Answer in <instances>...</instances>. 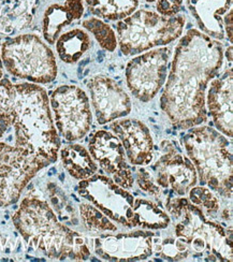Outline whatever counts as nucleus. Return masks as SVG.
<instances>
[{
	"instance_id": "obj_1",
	"label": "nucleus",
	"mask_w": 233,
	"mask_h": 262,
	"mask_svg": "<svg viewBox=\"0 0 233 262\" xmlns=\"http://www.w3.org/2000/svg\"><path fill=\"white\" fill-rule=\"evenodd\" d=\"M223 62L224 48L218 40L197 29L188 30L182 37L160 99L161 110L174 127L190 129L206 122L207 84Z\"/></svg>"
},
{
	"instance_id": "obj_2",
	"label": "nucleus",
	"mask_w": 233,
	"mask_h": 262,
	"mask_svg": "<svg viewBox=\"0 0 233 262\" xmlns=\"http://www.w3.org/2000/svg\"><path fill=\"white\" fill-rule=\"evenodd\" d=\"M11 133L14 138L11 145L26 150L47 167L57 160L60 140L43 87L0 80V140Z\"/></svg>"
},
{
	"instance_id": "obj_3",
	"label": "nucleus",
	"mask_w": 233,
	"mask_h": 262,
	"mask_svg": "<svg viewBox=\"0 0 233 262\" xmlns=\"http://www.w3.org/2000/svg\"><path fill=\"white\" fill-rule=\"evenodd\" d=\"M12 222L28 246L48 258L82 261L91 257L84 236L61 224L51 205L38 196L22 200Z\"/></svg>"
},
{
	"instance_id": "obj_4",
	"label": "nucleus",
	"mask_w": 233,
	"mask_h": 262,
	"mask_svg": "<svg viewBox=\"0 0 233 262\" xmlns=\"http://www.w3.org/2000/svg\"><path fill=\"white\" fill-rule=\"evenodd\" d=\"M186 154L202 186L232 198V151L228 139L208 126L194 127L184 136Z\"/></svg>"
},
{
	"instance_id": "obj_5",
	"label": "nucleus",
	"mask_w": 233,
	"mask_h": 262,
	"mask_svg": "<svg viewBox=\"0 0 233 262\" xmlns=\"http://www.w3.org/2000/svg\"><path fill=\"white\" fill-rule=\"evenodd\" d=\"M175 236L197 253L209 252L220 261H232V229L226 231L187 198H168L165 203Z\"/></svg>"
},
{
	"instance_id": "obj_6",
	"label": "nucleus",
	"mask_w": 233,
	"mask_h": 262,
	"mask_svg": "<svg viewBox=\"0 0 233 262\" xmlns=\"http://www.w3.org/2000/svg\"><path fill=\"white\" fill-rule=\"evenodd\" d=\"M185 23L183 15L163 16L154 11L138 10L117 21V43L124 55H138L179 39Z\"/></svg>"
},
{
	"instance_id": "obj_7",
	"label": "nucleus",
	"mask_w": 233,
	"mask_h": 262,
	"mask_svg": "<svg viewBox=\"0 0 233 262\" xmlns=\"http://www.w3.org/2000/svg\"><path fill=\"white\" fill-rule=\"evenodd\" d=\"M3 64L15 78L33 84H49L57 78L53 51L35 34H22L3 43Z\"/></svg>"
},
{
	"instance_id": "obj_8",
	"label": "nucleus",
	"mask_w": 233,
	"mask_h": 262,
	"mask_svg": "<svg viewBox=\"0 0 233 262\" xmlns=\"http://www.w3.org/2000/svg\"><path fill=\"white\" fill-rule=\"evenodd\" d=\"M49 99L58 135L69 142L83 139L93 123L91 103L86 93L76 85H60L52 92Z\"/></svg>"
},
{
	"instance_id": "obj_9",
	"label": "nucleus",
	"mask_w": 233,
	"mask_h": 262,
	"mask_svg": "<svg viewBox=\"0 0 233 262\" xmlns=\"http://www.w3.org/2000/svg\"><path fill=\"white\" fill-rule=\"evenodd\" d=\"M46 167L26 150L0 142V207L16 203L28 183Z\"/></svg>"
},
{
	"instance_id": "obj_10",
	"label": "nucleus",
	"mask_w": 233,
	"mask_h": 262,
	"mask_svg": "<svg viewBox=\"0 0 233 262\" xmlns=\"http://www.w3.org/2000/svg\"><path fill=\"white\" fill-rule=\"evenodd\" d=\"M77 192L112 222L132 229L135 196L110 177L96 173L80 182Z\"/></svg>"
},
{
	"instance_id": "obj_11",
	"label": "nucleus",
	"mask_w": 233,
	"mask_h": 262,
	"mask_svg": "<svg viewBox=\"0 0 233 262\" xmlns=\"http://www.w3.org/2000/svg\"><path fill=\"white\" fill-rule=\"evenodd\" d=\"M170 56V49L156 48L133 57L127 63V87L139 101L149 102L157 96L166 81Z\"/></svg>"
},
{
	"instance_id": "obj_12",
	"label": "nucleus",
	"mask_w": 233,
	"mask_h": 262,
	"mask_svg": "<svg viewBox=\"0 0 233 262\" xmlns=\"http://www.w3.org/2000/svg\"><path fill=\"white\" fill-rule=\"evenodd\" d=\"M157 235L144 229L102 235L92 239V247L96 256L105 261H141L154 254V241Z\"/></svg>"
},
{
	"instance_id": "obj_13",
	"label": "nucleus",
	"mask_w": 233,
	"mask_h": 262,
	"mask_svg": "<svg viewBox=\"0 0 233 262\" xmlns=\"http://www.w3.org/2000/svg\"><path fill=\"white\" fill-rule=\"evenodd\" d=\"M160 149V157L152 166L155 181L161 188L171 189L179 196H185L198 182L193 162L177 151L169 140L161 142Z\"/></svg>"
},
{
	"instance_id": "obj_14",
	"label": "nucleus",
	"mask_w": 233,
	"mask_h": 262,
	"mask_svg": "<svg viewBox=\"0 0 233 262\" xmlns=\"http://www.w3.org/2000/svg\"><path fill=\"white\" fill-rule=\"evenodd\" d=\"M88 151L108 177L125 189L135 183L132 169L127 161L126 152L119 139L111 131L98 130L92 137Z\"/></svg>"
},
{
	"instance_id": "obj_15",
	"label": "nucleus",
	"mask_w": 233,
	"mask_h": 262,
	"mask_svg": "<svg viewBox=\"0 0 233 262\" xmlns=\"http://www.w3.org/2000/svg\"><path fill=\"white\" fill-rule=\"evenodd\" d=\"M87 87L98 124L105 125L130 114V97L114 80L95 75L88 81Z\"/></svg>"
},
{
	"instance_id": "obj_16",
	"label": "nucleus",
	"mask_w": 233,
	"mask_h": 262,
	"mask_svg": "<svg viewBox=\"0 0 233 262\" xmlns=\"http://www.w3.org/2000/svg\"><path fill=\"white\" fill-rule=\"evenodd\" d=\"M123 144L126 157L132 166H149L154 159V142L150 129L135 118H123L110 126Z\"/></svg>"
},
{
	"instance_id": "obj_17",
	"label": "nucleus",
	"mask_w": 233,
	"mask_h": 262,
	"mask_svg": "<svg viewBox=\"0 0 233 262\" xmlns=\"http://www.w3.org/2000/svg\"><path fill=\"white\" fill-rule=\"evenodd\" d=\"M233 74L232 67L228 68L220 78L210 81L205 105L213 117L214 124L219 133L225 137L232 138L233 121Z\"/></svg>"
},
{
	"instance_id": "obj_18",
	"label": "nucleus",
	"mask_w": 233,
	"mask_h": 262,
	"mask_svg": "<svg viewBox=\"0 0 233 262\" xmlns=\"http://www.w3.org/2000/svg\"><path fill=\"white\" fill-rule=\"evenodd\" d=\"M187 8L203 34L218 41L225 38L224 15L232 0H187Z\"/></svg>"
},
{
	"instance_id": "obj_19",
	"label": "nucleus",
	"mask_w": 233,
	"mask_h": 262,
	"mask_svg": "<svg viewBox=\"0 0 233 262\" xmlns=\"http://www.w3.org/2000/svg\"><path fill=\"white\" fill-rule=\"evenodd\" d=\"M84 9L83 0H65L63 3L49 6L41 19L44 41L49 45H54L65 27L83 16Z\"/></svg>"
},
{
	"instance_id": "obj_20",
	"label": "nucleus",
	"mask_w": 233,
	"mask_h": 262,
	"mask_svg": "<svg viewBox=\"0 0 233 262\" xmlns=\"http://www.w3.org/2000/svg\"><path fill=\"white\" fill-rule=\"evenodd\" d=\"M38 0H0V32L11 34L27 28L36 13Z\"/></svg>"
},
{
	"instance_id": "obj_21",
	"label": "nucleus",
	"mask_w": 233,
	"mask_h": 262,
	"mask_svg": "<svg viewBox=\"0 0 233 262\" xmlns=\"http://www.w3.org/2000/svg\"><path fill=\"white\" fill-rule=\"evenodd\" d=\"M58 155L63 168L75 180L83 181L97 173V163L81 144L67 145L59 149Z\"/></svg>"
},
{
	"instance_id": "obj_22",
	"label": "nucleus",
	"mask_w": 233,
	"mask_h": 262,
	"mask_svg": "<svg viewBox=\"0 0 233 262\" xmlns=\"http://www.w3.org/2000/svg\"><path fill=\"white\" fill-rule=\"evenodd\" d=\"M59 59L68 64L79 61L92 47V38L83 28H73L59 35L54 43Z\"/></svg>"
},
{
	"instance_id": "obj_23",
	"label": "nucleus",
	"mask_w": 233,
	"mask_h": 262,
	"mask_svg": "<svg viewBox=\"0 0 233 262\" xmlns=\"http://www.w3.org/2000/svg\"><path fill=\"white\" fill-rule=\"evenodd\" d=\"M171 218L165 211L152 201L135 198L131 227L144 230H161L168 228Z\"/></svg>"
},
{
	"instance_id": "obj_24",
	"label": "nucleus",
	"mask_w": 233,
	"mask_h": 262,
	"mask_svg": "<svg viewBox=\"0 0 233 262\" xmlns=\"http://www.w3.org/2000/svg\"><path fill=\"white\" fill-rule=\"evenodd\" d=\"M90 12L99 18L121 20L139 7V0H85Z\"/></svg>"
},
{
	"instance_id": "obj_25",
	"label": "nucleus",
	"mask_w": 233,
	"mask_h": 262,
	"mask_svg": "<svg viewBox=\"0 0 233 262\" xmlns=\"http://www.w3.org/2000/svg\"><path fill=\"white\" fill-rule=\"evenodd\" d=\"M154 252L164 260L180 261L189 257L192 248L185 241L179 237L160 238V235L155 237Z\"/></svg>"
},
{
	"instance_id": "obj_26",
	"label": "nucleus",
	"mask_w": 233,
	"mask_h": 262,
	"mask_svg": "<svg viewBox=\"0 0 233 262\" xmlns=\"http://www.w3.org/2000/svg\"><path fill=\"white\" fill-rule=\"evenodd\" d=\"M80 216L87 230L93 232H115L117 227L92 203L80 204Z\"/></svg>"
},
{
	"instance_id": "obj_27",
	"label": "nucleus",
	"mask_w": 233,
	"mask_h": 262,
	"mask_svg": "<svg viewBox=\"0 0 233 262\" xmlns=\"http://www.w3.org/2000/svg\"><path fill=\"white\" fill-rule=\"evenodd\" d=\"M82 26L85 30L91 32L104 51L114 52L116 50L118 43L115 31L102 19L98 17L87 18L83 20Z\"/></svg>"
},
{
	"instance_id": "obj_28",
	"label": "nucleus",
	"mask_w": 233,
	"mask_h": 262,
	"mask_svg": "<svg viewBox=\"0 0 233 262\" xmlns=\"http://www.w3.org/2000/svg\"><path fill=\"white\" fill-rule=\"evenodd\" d=\"M189 201L198 206L208 218L216 217L219 212L220 203L214 192L206 186H194L189 192Z\"/></svg>"
},
{
	"instance_id": "obj_29",
	"label": "nucleus",
	"mask_w": 233,
	"mask_h": 262,
	"mask_svg": "<svg viewBox=\"0 0 233 262\" xmlns=\"http://www.w3.org/2000/svg\"><path fill=\"white\" fill-rule=\"evenodd\" d=\"M136 181L139 187L154 196H159L161 194V187L155 181L153 174L145 168H139L136 174Z\"/></svg>"
},
{
	"instance_id": "obj_30",
	"label": "nucleus",
	"mask_w": 233,
	"mask_h": 262,
	"mask_svg": "<svg viewBox=\"0 0 233 262\" xmlns=\"http://www.w3.org/2000/svg\"><path fill=\"white\" fill-rule=\"evenodd\" d=\"M157 11L163 16H174L180 12L184 0H157Z\"/></svg>"
},
{
	"instance_id": "obj_31",
	"label": "nucleus",
	"mask_w": 233,
	"mask_h": 262,
	"mask_svg": "<svg viewBox=\"0 0 233 262\" xmlns=\"http://www.w3.org/2000/svg\"><path fill=\"white\" fill-rule=\"evenodd\" d=\"M224 29L230 43H232V8L224 15Z\"/></svg>"
},
{
	"instance_id": "obj_32",
	"label": "nucleus",
	"mask_w": 233,
	"mask_h": 262,
	"mask_svg": "<svg viewBox=\"0 0 233 262\" xmlns=\"http://www.w3.org/2000/svg\"><path fill=\"white\" fill-rule=\"evenodd\" d=\"M3 76H4V64L2 60V55H0V80L3 79Z\"/></svg>"
},
{
	"instance_id": "obj_33",
	"label": "nucleus",
	"mask_w": 233,
	"mask_h": 262,
	"mask_svg": "<svg viewBox=\"0 0 233 262\" xmlns=\"http://www.w3.org/2000/svg\"><path fill=\"white\" fill-rule=\"evenodd\" d=\"M144 2H146V3H155V2H157V0H144Z\"/></svg>"
}]
</instances>
